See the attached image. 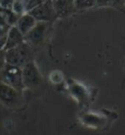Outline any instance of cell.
<instances>
[{
	"mask_svg": "<svg viewBox=\"0 0 125 135\" xmlns=\"http://www.w3.org/2000/svg\"><path fill=\"white\" fill-rule=\"evenodd\" d=\"M28 14L36 22L50 24L57 19V15L53 6V1H42L38 6L28 12Z\"/></svg>",
	"mask_w": 125,
	"mask_h": 135,
	"instance_id": "cell-3",
	"label": "cell"
},
{
	"mask_svg": "<svg viewBox=\"0 0 125 135\" xmlns=\"http://www.w3.org/2000/svg\"><path fill=\"white\" fill-rule=\"evenodd\" d=\"M71 90L73 96H75L79 102H83L87 99V92L85 90V88L78 83H73L71 85Z\"/></svg>",
	"mask_w": 125,
	"mask_h": 135,
	"instance_id": "cell-10",
	"label": "cell"
},
{
	"mask_svg": "<svg viewBox=\"0 0 125 135\" xmlns=\"http://www.w3.org/2000/svg\"><path fill=\"white\" fill-rule=\"evenodd\" d=\"M49 23L37 22L28 33L24 35V42L29 46H39L44 41L49 30Z\"/></svg>",
	"mask_w": 125,
	"mask_h": 135,
	"instance_id": "cell-5",
	"label": "cell"
},
{
	"mask_svg": "<svg viewBox=\"0 0 125 135\" xmlns=\"http://www.w3.org/2000/svg\"><path fill=\"white\" fill-rule=\"evenodd\" d=\"M73 4H74L75 10H82V9H88V8H91V7L95 6L96 2H94V1H83V0H80V1H73Z\"/></svg>",
	"mask_w": 125,
	"mask_h": 135,
	"instance_id": "cell-12",
	"label": "cell"
},
{
	"mask_svg": "<svg viewBox=\"0 0 125 135\" xmlns=\"http://www.w3.org/2000/svg\"><path fill=\"white\" fill-rule=\"evenodd\" d=\"M0 102L8 107H15L20 104L21 92L3 82H0Z\"/></svg>",
	"mask_w": 125,
	"mask_h": 135,
	"instance_id": "cell-6",
	"label": "cell"
},
{
	"mask_svg": "<svg viewBox=\"0 0 125 135\" xmlns=\"http://www.w3.org/2000/svg\"><path fill=\"white\" fill-rule=\"evenodd\" d=\"M36 23L37 22L34 20L29 14L26 13L19 18L17 24H16V27L20 31L21 33L24 36L26 34L28 33L32 30V27L36 25Z\"/></svg>",
	"mask_w": 125,
	"mask_h": 135,
	"instance_id": "cell-9",
	"label": "cell"
},
{
	"mask_svg": "<svg viewBox=\"0 0 125 135\" xmlns=\"http://www.w3.org/2000/svg\"><path fill=\"white\" fill-rule=\"evenodd\" d=\"M23 42H24V36L21 33L20 31L16 27V26L10 27L8 34H7L6 44L4 47V51L17 47L18 45L22 44Z\"/></svg>",
	"mask_w": 125,
	"mask_h": 135,
	"instance_id": "cell-7",
	"label": "cell"
},
{
	"mask_svg": "<svg viewBox=\"0 0 125 135\" xmlns=\"http://www.w3.org/2000/svg\"><path fill=\"white\" fill-rule=\"evenodd\" d=\"M0 82H3L16 89L17 91L22 92L24 88L22 76V69L5 64L2 71H0Z\"/></svg>",
	"mask_w": 125,
	"mask_h": 135,
	"instance_id": "cell-2",
	"label": "cell"
},
{
	"mask_svg": "<svg viewBox=\"0 0 125 135\" xmlns=\"http://www.w3.org/2000/svg\"><path fill=\"white\" fill-rule=\"evenodd\" d=\"M41 2L42 1H23V4H24V12L26 13L31 12L32 9H34L36 6H38Z\"/></svg>",
	"mask_w": 125,
	"mask_h": 135,
	"instance_id": "cell-14",
	"label": "cell"
},
{
	"mask_svg": "<svg viewBox=\"0 0 125 135\" xmlns=\"http://www.w3.org/2000/svg\"><path fill=\"white\" fill-rule=\"evenodd\" d=\"M12 11L16 14L17 16L21 17L22 15L26 14L24 12V7L23 4V1H13V5H12Z\"/></svg>",
	"mask_w": 125,
	"mask_h": 135,
	"instance_id": "cell-13",
	"label": "cell"
},
{
	"mask_svg": "<svg viewBox=\"0 0 125 135\" xmlns=\"http://www.w3.org/2000/svg\"><path fill=\"white\" fill-rule=\"evenodd\" d=\"M33 61V51L27 42H23L17 47L5 51V62L8 65L22 68Z\"/></svg>",
	"mask_w": 125,
	"mask_h": 135,
	"instance_id": "cell-1",
	"label": "cell"
},
{
	"mask_svg": "<svg viewBox=\"0 0 125 135\" xmlns=\"http://www.w3.org/2000/svg\"><path fill=\"white\" fill-rule=\"evenodd\" d=\"M9 30H10V27H4V26L0 25V50H4L5 44H6L7 34H8Z\"/></svg>",
	"mask_w": 125,
	"mask_h": 135,
	"instance_id": "cell-11",
	"label": "cell"
},
{
	"mask_svg": "<svg viewBox=\"0 0 125 135\" xmlns=\"http://www.w3.org/2000/svg\"><path fill=\"white\" fill-rule=\"evenodd\" d=\"M5 64H6V62H5V51L0 50V71H2Z\"/></svg>",
	"mask_w": 125,
	"mask_h": 135,
	"instance_id": "cell-15",
	"label": "cell"
},
{
	"mask_svg": "<svg viewBox=\"0 0 125 135\" xmlns=\"http://www.w3.org/2000/svg\"><path fill=\"white\" fill-rule=\"evenodd\" d=\"M57 18H64L69 16L75 11L73 1H53Z\"/></svg>",
	"mask_w": 125,
	"mask_h": 135,
	"instance_id": "cell-8",
	"label": "cell"
},
{
	"mask_svg": "<svg viewBox=\"0 0 125 135\" xmlns=\"http://www.w3.org/2000/svg\"><path fill=\"white\" fill-rule=\"evenodd\" d=\"M12 5H13V1H0V7H2L4 9L12 10Z\"/></svg>",
	"mask_w": 125,
	"mask_h": 135,
	"instance_id": "cell-16",
	"label": "cell"
},
{
	"mask_svg": "<svg viewBox=\"0 0 125 135\" xmlns=\"http://www.w3.org/2000/svg\"><path fill=\"white\" fill-rule=\"evenodd\" d=\"M22 76L24 87L36 88L42 82V76L37 66L33 61L27 63L22 68Z\"/></svg>",
	"mask_w": 125,
	"mask_h": 135,
	"instance_id": "cell-4",
	"label": "cell"
}]
</instances>
